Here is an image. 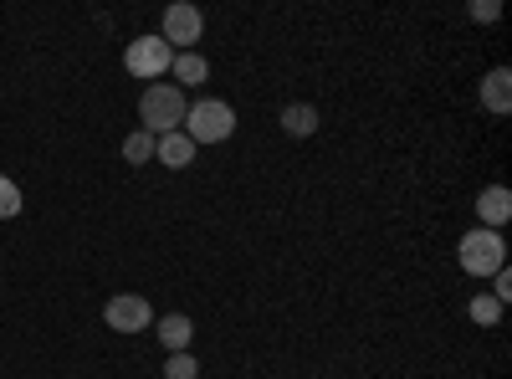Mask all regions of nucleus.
Masks as SVG:
<instances>
[{
    "label": "nucleus",
    "mask_w": 512,
    "mask_h": 379,
    "mask_svg": "<svg viewBox=\"0 0 512 379\" xmlns=\"http://www.w3.org/2000/svg\"><path fill=\"white\" fill-rule=\"evenodd\" d=\"M190 103H185V88L180 82H149L144 98H139V118H144V134L164 139V134H175L180 123H185Z\"/></svg>",
    "instance_id": "1"
},
{
    "label": "nucleus",
    "mask_w": 512,
    "mask_h": 379,
    "mask_svg": "<svg viewBox=\"0 0 512 379\" xmlns=\"http://www.w3.org/2000/svg\"><path fill=\"white\" fill-rule=\"evenodd\" d=\"M180 134H185L195 149H200V144H226V139L236 134V108L221 103V98H200V103L185 113Z\"/></svg>",
    "instance_id": "2"
},
{
    "label": "nucleus",
    "mask_w": 512,
    "mask_h": 379,
    "mask_svg": "<svg viewBox=\"0 0 512 379\" xmlns=\"http://www.w3.org/2000/svg\"><path fill=\"white\" fill-rule=\"evenodd\" d=\"M456 257H461V267L472 272V277H492V272L507 267V246H502L497 231L477 226V231H466V236L456 241Z\"/></svg>",
    "instance_id": "3"
},
{
    "label": "nucleus",
    "mask_w": 512,
    "mask_h": 379,
    "mask_svg": "<svg viewBox=\"0 0 512 379\" xmlns=\"http://www.w3.org/2000/svg\"><path fill=\"white\" fill-rule=\"evenodd\" d=\"M123 67L134 72V77H144V82H159L169 67H175V52H169L164 36H139V41H128Z\"/></svg>",
    "instance_id": "4"
},
{
    "label": "nucleus",
    "mask_w": 512,
    "mask_h": 379,
    "mask_svg": "<svg viewBox=\"0 0 512 379\" xmlns=\"http://www.w3.org/2000/svg\"><path fill=\"white\" fill-rule=\"evenodd\" d=\"M200 31H205V16H200L195 6H185V0L164 6V26H159V36L169 41V52H195Z\"/></svg>",
    "instance_id": "5"
},
{
    "label": "nucleus",
    "mask_w": 512,
    "mask_h": 379,
    "mask_svg": "<svg viewBox=\"0 0 512 379\" xmlns=\"http://www.w3.org/2000/svg\"><path fill=\"white\" fill-rule=\"evenodd\" d=\"M103 323L113 333H144L154 323V308L139 298V292H118V298H108V308H103Z\"/></svg>",
    "instance_id": "6"
},
{
    "label": "nucleus",
    "mask_w": 512,
    "mask_h": 379,
    "mask_svg": "<svg viewBox=\"0 0 512 379\" xmlns=\"http://www.w3.org/2000/svg\"><path fill=\"white\" fill-rule=\"evenodd\" d=\"M507 216H512V190H507V185H487V190L477 195V221H482L487 231H497V226H507Z\"/></svg>",
    "instance_id": "7"
},
{
    "label": "nucleus",
    "mask_w": 512,
    "mask_h": 379,
    "mask_svg": "<svg viewBox=\"0 0 512 379\" xmlns=\"http://www.w3.org/2000/svg\"><path fill=\"white\" fill-rule=\"evenodd\" d=\"M477 98H482L487 113L502 118V113L512 108V72H507V67H492V72L482 77V93H477Z\"/></svg>",
    "instance_id": "8"
},
{
    "label": "nucleus",
    "mask_w": 512,
    "mask_h": 379,
    "mask_svg": "<svg viewBox=\"0 0 512 379\" xmlns=\"http://www.w3.org/2000/svg\"><path fill=\"white\" fill-rule=\"evenodd\" d=\"M154 159L164 164V170H190L195 164V144L175 129V134H164V139H154Z\"/></svg>",
    "instance_id": "9"
},
{
    "label": "nucleus",
    "mask_w": 512,
    "mask_h": 379,
    "mask_svg": "<svg viewBox=\"0 0 512 379\" xmlns=\"http://www.w3.org/2000/svg\"><path fill=\"white\" fill-rule=\"evenodd\" d=\"M154 333L164 339V349H169V354H185V349H190V339H195V323H190L185 313H164Z\"/></svg>",
    "instance_id": "10"
},
{
    "label": "nucleus",
    "mask_w": 512,
    "mask_h": 379,
    "mask_svg": "<svg viewBox=\"0 0 512 379\" xmlns=\"http://www.w3.org/2000/svg\"><path fill=\"white\" fill-rule=\"evenodd\" d=\"M282 129H287L292 139L318 134V108H313V103H287V108H282Z\"/></svg>",
    "instance_id": "11"
},
{
    "label": "nucleus",
    "mask_w": 512,
    "mask_h": 379,
    "mask_svg": "<svg viewBox=\"0 0 512 379\" xmlns=\"http://www.w3.org/2000/svg\"><path fill=\"white\" fill-rule=\"evenodd\" d=\"M169 72H175L180 82H195V88H200V82L210 77V62L200 52H175V67H169Z\"/></svg>",
    "instance_id": "12"
},
{
    "label": "nucleus",
    "mask_w": 512,
    "mask_h": 379,
    "mask_svg": "<svg viewBox=\"0 0 512 379\" xmlns=\"http://www.w3.org/2000/svg\"><path fill=\"white\" fill-rule=\"evenodd\" d=\"M123 159H128V164H149V159H154V134H144V129L128 134V139H123Z\"/></svg>",
    "instance_id": "13"
},
{
    "label": "nucleus",
    "mask_w": 512,
    "mask_h": 379,
    "mask_svg": "<svg viewBox=\"0 0 512 379\" xmlns=\"http://www.w3.org/2000/svg\"><path fill=\"white\" fill-rule=\"evenodd\" d=\"M164 379H200L195 354H190V349H185V354H169V359H164Z\"/></svg>",
    "instance_id": "14"
},
{
    "label": "nucleus",
    "mask_w": 512,
    "mask_h": 379,
    "mask_svg": "<svg viewBox=\"0 0 512 379\" xmlns=\"http://www.w3.org/2000/svg\"><path fill=\"white\" fill-rule=\"evenodd\" d=\"M466 313H472V323H482V328H497L502 323V303L497 298H472V308H466Z\"/></svg>",
    "instance_id": "15"
},
{
    "label": "nucleus",
    "mask_w": 512,
    "mask_h": 379,
    "mask_svg": "<svg viewBox=\"0 0 512 379\" xmlns=\"http://www.w3.org/2000/svg\"><path fill=\"white\" fill-rule=\"evenodd\" d=\"M16 210H21V190H16V180L0 175V221H11Z\"/></svg>",
    "instance_id": "16"
},
{
    "label": "nucleus",
    "mask_w": 512,
    "mask_h": 379,
    "mask_svg": "<svg viewBox=\"0 0 512 379\" xmlns=\"http://www.w3.org/2000/svg\"><path fill=\"white\" fill-rule=\"evenodd\" d=\"M472 21H497V6H492V0H477V6H472Z\"/></svg>",
    "instance_id": "17"
}]
</instances>
